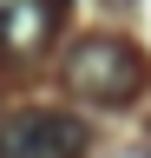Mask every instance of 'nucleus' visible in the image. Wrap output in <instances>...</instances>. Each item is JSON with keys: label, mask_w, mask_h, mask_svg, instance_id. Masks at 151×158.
Returning a JSON list of instances; mask_svg holds the SVG:
<instances>
[{"label": "nucleus", "mask_w": 151, "mask_h": 158, "mask_svg": "<svg viewBox=\"0 0 151 158\" xmlns=\"http://www.w3.org/2000/svg\"><path fill=\"white\" fill-rule=\"evenodd\" d=\"M66 86L85 99V106H131V92L145 86V59L138 46H125V40H79V46L66 53Z\"/></svg>", "instance_id": "obj_1"}, {"label": "nucleus", "mask_w": 151, "mask_h": 158, "mask_svg": "<svg viewBox=\"0 0 151 158\" xmlns=\"http://www.w3.org/2000/svg\"><path fill=\"white\" fill-rule=\"evenodd\" d=\"M92 132L66 106H13L0 112V158H85Z\"/></svg>", "instance_id": "obj_2"}, {"label": "nucleus", "mask_w": 151, "mask_h": 158, "mask_svg": "<svg viewBox=\"0 0 151 158\" xmlns=\"http://www.w3.org/2000/svg\"><path fill=\"white\" fill-rule=\"evenodd\" d=\"M66 0H0V53L7 59H33L40 46H53Z\"/></svg>", "instance_id": "obj_3"}, {"label": "nucleus", "mask_w": 151, "mask_h": 158, "mask_svg": "<svg viewBox=\"0 0 151 158\" xmlns=\"http://www.w3.org/2000/svg\"><path fill=\"white\" fill-rule=\"evenodd\" d=\"M118 158H151V152H118Z\"/></svg>", "instance_id": "obj_4"}, {"label": "nucleus", "mask_w": 151, "mask_h": 158, "mask_svg": "<svg viewBox=\"0 0 151 158\" xmlns=\"http://www.w3.org/2000/svg\"><path fill=\"white\" fill-rule=\"evenodd\" d=\"M105 7H125V0H105Z\"/></svg>", "instance_id": "obj_5"}]
</instances>
